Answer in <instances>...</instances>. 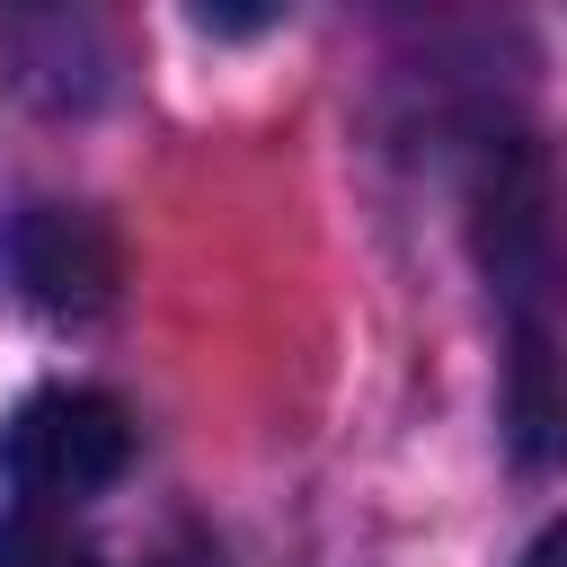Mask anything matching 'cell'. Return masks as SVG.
I'll return each instance as SVG.
<instances>
[{"mask_svg":"<svg viewBox=\"0 0 567 567\" xmlns=\"http://www.w3.org/2000/svg\"><path fill=\"white\" fill-rule=\"evenodd\" d=\"M0 266H9V284H18L35 310L89 319V310L115 301L124 248H115L106 213H89V204H27V213L9 221V239H0Z\"/></svg>","mask_w":567,"mask_h":567,"instance_id":"cell-3","label":"cell"},{"mask_svg":"<svg viewBox=\"0 0 567 567\" xmlns=\"http://www.w3.org/2000/svg\"><path fill=\"white\" fill-rule=\"evenodd\" d=\"M0 567H97V558L62 514L18 505V514H0Z\"/></svg>","mask_w":567,"mask_h":567,"instance_id":"cell-4","label":"cell"},{"mask_svg":"<svg viewBox=\"0 0 567 567\" xmlns=\"http://www.w3.org/2000/svg\"><path fill=\"white\" fill-rule=\"evenodd\" d=\"M124 461H133V416H124V399L80 390V381L27 390V399L9 408V425H0V470H9V487H18L27 505H44V514L115 487Z\"/></svg>","mask_w":567,"mask_h":567,"instance_id":"cell-2","label":"cell"},{"mask_svg":"<svg viewBox=\"0 0 567 567\" xmlns=\"http://www.w3.org/2000/svg\"><path fill=\"white\" fill-rule=\"evenodd\" d=\"M487 292L505 301V434L523 470L567 461V195L540 142H496L470 186Z\"/></svg>","mask_w":567,"mask_h":567,"instance_id":"cell-1","label":"cell"},{"mask_svg":"<svg viewBox=\"0 0 567 567\" xmlns=\"http://www.w3.org/2000/svg\"><path fill=\"white\" fill-rule=\"evenodd\" d=\"M523 567H567V523H549V532L523 549Z\"/></svg>","mask_w":567,"mask_h":567,"instance_id":"cell-5","label":"cell"}]
</instances>
